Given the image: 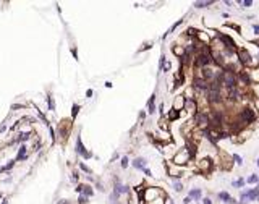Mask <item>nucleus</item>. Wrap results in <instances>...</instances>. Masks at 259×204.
Returning <instances> with one entry per match:
<instances>
[{"label":"nucleus","instance_id":"1","mask_svg":"<svg viewBox=\"0 0 259 204\" xmlns=\"http://www.w3.org/2000/svg\"><path fill=\"white\" fill-rule=\"evenodd\" d=\"M189 159H191V154H189L188 149L185 148V149L178 151V152L173 155V164L175 165H183V164H186Z\"/></svg>","mask_w":259,"mask_h":204},{"label":"nucleus","instance_id":"2","mask_svg":"<svg viewBox=\"0 0 259 204\" xmlns=\"http://www.w3.org/2000/svg\"><path fill=\"white\" fill-rule=\"evenodd\" d=\"M71 122L73 120H62L58 125V131H60V136H63V140L66 141V138H68V134H70V130H71Z\"/></svg>","mask_w":259,"mask_h":204},{"label":"nucleus","instance_id":"3","mask_svg":"<svg viewBox=\"0 0 259 204\" xmlns=\"http://www.w3.org/2000/svg\"><path fill=\"white\" fill-rule=\"evenodd\" d=\"M76 152H78L83 159H91V157H92V152L86 151L84 144H83V140H81V136L76 138Z\"/></svg>","mask_w":259,"mask_h":204},{"label":"nucleus","instance_id":"4","mask_svg":"<svg viewBox=\"0 0 259 204\" xmlns=\"http://www.w3.org/2000/svg\"><path fill=\"white\" fill-rule=\"evenodd\" d=\"M240 118H241V122H243V123H253L254 118H256V114H254L253 109H244V110H241Z\"/></svg>","mask_w":259,"mask_h":204},{"label":"nucleus","instance_id":"5","mask_svg":"<svg viewBox=\"0 0 259 204\" xmlns=\"http://www.w3.org/2000/svg\"><path fill=\"white\" fill-rule=\"evenodd\" d=\"M193 88L194 89H198V91H207V88H209V81L203 80V78H194Z\"/></svg>","mask_w":259,"mask_h":204},{"label":"nucleus","instance_id":"6","mask_svg":"<svg viewBox=\"0 0 259 204\" xmlns=\"http://www.w3.org/2000/svg\"><path fill=\"white\" fill-rule=\"evenodd\" d=\"M196 123H198V126H201V128H206V126L211 123L209 115L207 114H196Z\"/></svg>","mask_w":259,"mask_h":204},{"label":"nucleus","instance_id":"7","mask_svg":"<svg viewBox=\"0 0 259 204\" xmlns=\"http://www.w3.org/2000/svg\"><path fill=\"white\" fill-rule=\"evenodd\" d=\"M259 196V189L258 188H253L249 189V191H246V193H241V203H244V199H258Z\"/></svg>","mask_w":259,"mask_h":204},{"label":"nucleus","instance_id":"8","mask_svg":"<svg viewBox=\"0 0 259 204\" xmlns=\"http://www.w3.org/2000/svg\"><path fill=\"white\" fill-rule=\"evenodd\" d=\"M146 164H147V160L144 159V157H136L135 160H133V167L138 170H144L146 169Z\"/></svg>","mask_w":259,"mask_h":204},{"label":"nucleus","instance_id":"9","mask_svg":"<svg viewBox=\"0 0 259 204\" xmlns=\"http://www.w3.org/2000/svg\"><path fill=\"white\" fill-rule=\"evenodd\" d=\"M238 57H240V62L241 63H249V60H251V55H249V52L248 50H244V49H241V50H238Z\"/></svg>","mask_w":259,"mask_h":204},{"label":"nucleus","instance_id":"10","mask_svg":"<svg viewBox=\"0 0 259 204\" xmlns=\"http://www.w3.org/2000/svg\"><path fill=\"white\" fill-rule=\"evenodd\" d=\"M219 198L222 199L225 204H235V199L232 198V196H230L227 191H222V193H219Z\"/></svg>","mask_w":259,"mask_h":204},{"label":"nucleus","instance_id":"11","mask_svg":"<svg viewBox=\"0 0 259 204\" xmlns=\"http://www.w3.org/2000/svg\"><path fill=\"white\" fill-rule=\"evenodd\" d=\"M183 107H185V97H183V96H178V97H177V100L173 102V109L180 112Z\"/></svg>","mask_w":259,"mask_h":204},{"label":"nucleus","instance_id":"12","mask_svg":"<svg viewBox=\"0 0 259 204\" xmlns=\"http://www.w3.org/2000/svg\"><path fill=\"white\" fill-rule=\"evenodd\" d=\"M28 159V152H26V146H21L20 151H18V155H16L15 160H26Z\"/></svg>","mask_w":259,"mask_h":204},{"label":"nucleus","instance_id":"13","mask_svg":"<svg viewBox=\"0 0 259 204\" xmlns=\"http://www.w3.org/2000/svg\"><path fill=\"white\" fill-rule=\"evenodd\" d=\"M81 194L86 196V198H91V196L94 194V191H92V188H91L89 185H83V191H81Z\"/></svg>","mask_w":259,"mask_h":204},{"label":"nucleus","instance_id":"14","mask_svg":"<svg viewBox=\"0 0 259 204\" xmlns=\"http://www.w3.org/2000/svg\"><path fill=\"white\" fill-rule=\"evenodd\" d=\"M154 100H155V94H152L151 96V99H149V102H147V112H149V114H154L155 112V105H154Z\"/></svg>","mask_w":259,"mask_h":204},{"label":"nucleus","instance_id":"15","mask_svg":"<svg viewBox=\"0 0 259 204\" xmlns=\"http://www.w3.org/2000/svg\"><path fill=\"white\" fill-rule=\"evenodd\" d=\"M211 165H212V164H211V160L209 159H204V160H201L199 167L204 170V172H209V170H211Z\"/></svg>","mask_w":259,"mask_h":204},{"label":"nucleus","instance_id":"16","mask_svg":"<svg viewBox=\"0 0 259 204\" xmlns=\"http://www.w3.org/2000/svg\"><path fill=\"white\" fill-rule=\"evenodd\" d=\"M188 198H194V199H199L201 198V189H191V191H189L188 193Z\"/></svg>","mask_w":259,"mask_h":204},{"label":"nucleus","instance_id":"17","mask_svg":"<svg viewBox=\"0 0 259 204\" xmlns=\"http://www.w3.org/2000/svg\"><path fill=\"white\" fill-rule=\"evenodd\" d=\"M238 78L243 81L244 84H249V83H251V78H249V75H248V73H244V71H243V73H240Z\"/></svg>","mask_w":259,"mask_h":204},{"label":"nucleus","instance_id":"18","mask_svg":"<svg viewBox=\"0 0 259 204\" xmlns=\"http://www.w3.org/2000/svg\"><path fill=\"white\" fill-rule=\"evenodd\" d=\"M212 3H214L212 0H209V2H196V3H194V7H196V8H206V7L212 5Z\"/></svg>","mask_w":259,"mask_h":204},{"label":"nucleus","instance_id":"19","mask_svg":"<svg viewBox=\"0 0 259 204\" xmlns=\"http://www.w3.org/2000/svg\"><path fill=\"white\" fill-rule=\"evenodd\" d=\"M78 114H80V105H78V104H73V107H71V120H75Z\"/></svg>","mask_w":259,"mask_h":204},{"label":"nucleus","instance_id":"20","mask_svg":"<svg viewBox=\"0 0 259 204\" xmlns=\"http://www.w3.org/2000/svg\"><path fill=\"white\" fill-rule=\"evenodd\" d=\"M180 117V112L178 110H175V109H172L170 110V114H169V120H177Z\"/></svg>","mask_w":259,"mask_h":204},{"label":"nucleus","instance_id":"21","mask_svg":"<svg viewBox=\"0 0 259 204\" xmlns=\"http://www.w3.org/2000/svg\"><path fill=\"white\" fill-rule=\"evenodd\" d=\"M246 181H248L249 185H253V183H258V181H259V177H258L256 173H253V175H249V177H248V180H246Z\"/></svg>","mask_w":259,"mask_h":204},{"label":"nucleus","instance_id":"22","mask_svg":"<svg viewBox=\"0 0 259 204\" xmlns=\"http://www.w3.org/2000/svg\"><path fill=\"white\" fill-rule=\"evenodd\" d=\"M15 162H16V160H10V162H8L7 165H3V167H0V172H5V170H10L11 167L15 165Z\"/></svg>","mask_w":259,"mask_h":204},{"label":"nucleus","instance_id":"23","mask_svg":"<svg viewBox=\"0 0 259 204\" xmlns=\"http://www.w3.org/2000/svg\"><path fill=\"white\" fill-rule=\"evenodd\" d=\"M47 104H49V110H52V112H54L55 110V100H54V97H47Z\"/></svg>","mask_w":259,"mask_h":204},{"label":"nucleus","instance_id":"24","mask_svg":"<svg viewBox=\"0 0 259 204\" xmlns=\"http://www.w3.org/2000/svg\"><path fill=\"white\" fill-rule=\"evenodd\" d=\"M243 185H244V180L243 178H238V180H235V181H233V186H235V188H243Z\"/></svg>","mask_w":259,"mask_h":204},{"label":"nucleus","instance_id":"25","mask_svg":"<svg viewBox=\"0 0 259 204\" xmlns=\"http://www.w3.org/2000/svg\"><path fill=\"white\" fill-rule=\"evenodd\" d=\"M80 169L83 170V172H86V173H89V175H91V169L88 167V165H84L83 162H80Z\"/></svg>","mask_w":259,"mask_h":204},{"label":"nucleus","instance_id":"26","mask_svg":"<svg viewBox=\"0 0 259 204\" xmlns=\"http://www.w3.org/2000/svg\"><path fill=\"white\" fill-rule=\"evenodd\" d=\"M120 165H122L123 169H126V167H128V157H126V155H123V157H122V162H120Z\"/></svg>","mask_w":259,"mask_h":204},{"label":"nucleus","instance_id":"27","mask_svg":"<svg viewBox=\"0 0 259 204\" xmlns=\"http://www.w3.org/2000/svg\"><path fill=\"white\" fill-rule=\"evenodd\" d=\"M233 160L235 162H236V164H243V157H241V155H238V154H233Z\"/></svg>","mask_w":259,"mask_h":204},{"label":"nucleus","instance_id":"28","mask_svg":"<svg viewBox=\"0 0 259 204\" xmlns=\"http://www.w3.org/2000/svg\"><path fill=\"white\" fill-rule=\"evenodd\" d=\"M240 5H243L244 8H248V7L253 5V2H251V0H241V2H240Z\"/></svg>","mask_w":259,"mask_h":204},{"label":"nucleus","instance_id":"29","mask_svg":"<svg viewBox=\"0 0 259 204\" xmlns=\"http://www.w3.org/2000/svg\"><path fill=\"white\" fill-rule=\"evenodd\" d=\"M173 188H175V191H181V189H183V185L180 183V181H173Z\"/></svg>","mask_w":259,"mask_h":204},{"label":"nucleus","instance_id":"30","mask_svg":"<svg viewBox=\"0 0 259 204\" xmlns=\"http://www.w3.org/2000/svg\"><path fill=\"white\" fill-rule=\"evenodd\" d=\"M86 199H88L86 196H83V194H80V198H78V204H86V203H88Z\"/></svg>","mask_w":259,"mask_h":204},{"label":"nucleus","instance_id":"31","mask_svg":"<svg viewBox=\"0 0 259 204\" xmlns=\"http://www.w3.org/2000/svg\"><path fill=\"white\" fill-rule=\"evenodd\" d=\"M92 94H94V91H92V89H88V91H86V97H89V99H91V97H92Z\"/></svg>","mask_w":259,"mask_h":204},{"label":"nucleus","instance_id":"32","mask_svg":"<svg viewBox=\"0 0 259 204\" xmlns=\"http://www.w3.org/2000/svg\"><path fill=\"white\" fill-rule=\"evenodd\" d=\"M203 204H212V199H211V198H204V199H203Z\"/></svg>","mask_w":259,"mask_h":204},{"label":"nucleus","instance_id":"33","mask_svg":"<svg viewBox=\"0 0 259 204\" xmlns=\"http://www.w3.org/2000/svg\"><path fill=\"white\" fill-rule=\"evenodd\" d=\"M143 172H144V173H146V175H147V177H151V175H152V172H151V170H149V169H147V167H146V169H144V170H143Z\"/></svg>","mask_w":259,"mask_h":204},{"label":"nucleus","instance_id":"34","mask_svg":"<svg viewBox=\"0 0 259 204\" xmlns=\"http://www.w3.org/2000/svg\"><path fill=\"white\" fill-rule=\"evenodd\" d=\"M191 203V198H188V196H186V198H185V201H183V204H189Z\"/></svg>","mask_w":259,"mask_h":204},{"label":"nucleus","instance_id":"35","mask_svg":"<svg viewBox=\"0 0 259 204\" xmlns=\"http://www.w3.org/2000/svg\"><path fill=\"white\" fill-rule=\"evenodd\" d=\"M254 31H256V34H259V25H254Z\"/></svg>","mask_w":259,"mask_h":204},{"label":"nucleus","instance_id":"36","mask_svg":"<svg viewBox=\"0 0 259 204\" xmlns=\"http://www.w3.org/2000/svg\"><path fill=\"white\" fill-rule=\"evenodd\" d=\"M58 204H70V203H68V201H60Z\"/></svg>","mask_w":259,"mask_h":204},{"label":"nucleus","instance_id":"37","mask_svg":"<svg viewBox=\"0 0 259 204\" xmlns=\"http://www.w3.org/2000/svg\"><path fill=\"white\" fill-rule=\"evenodd\" d=\"M2 204H7V201H3V203H2Z\"/></svg>","mask_w":259,"mask_h":204},{"label":"nucleus","instance_id":"38","mask_svg":"<svg viewBox=\"0 0 259 204\" xmlns=\"http://www.w3.org/2000/svg\"><path fill=\"white\" fill-rule=\"evenodd\" d=\"M258 167H259V159H258Z\"/></svg>","mask_w":259,"mask_h":204},{"label":"nucleus","instance_id":"39","mask_svg":"<svg viewBox=\"0 0 259 204\" xmlns=\"http://www.w3.org/2000/svg\"><path fill=\"white\" fill-rule=\"evenodd\" d=\"M238 204H246V203H238Z\"/></svg>","mask_w":259,"mask_h":204},{"label":"nucleus","instance_id":"40","mask_svg":"<svg viewBox=\"0 0 259 204\" xmlns=\"http://www.w3.org/2000/svg\"><path fill=\"white\" fill-rule=\"evenodd\" d=\"M258 183H259V181H258ZM258 189H259V186H258Z\"/></svg>","mask_w":259,"mask_h":204}]
</instances>
